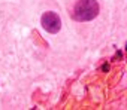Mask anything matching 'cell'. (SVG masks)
I'll use <instances>...</instances> for the list:
<instances>
[{"mask_svg": "<svg viewBox=\"0 0 127 110\" xmlns=\"http://www.w3.org/2000/svg\"><path fill=\"white\" fill-rule=\"evenodd\" d=\"M97 0H78L72 11V18L78 22H87L99 15Z\"/></svg>", "mask_w": 127, "mask_h": 110, "instance_id": "cell-1", "label": "cell"}, {"mask_svg": "<svg viewBox=\"0 0 127 110\" xmlns=\"http://www.w3.org/2000/svg\"><path fill=\"white\" fill-rule=\"evenodd\" d=\"M40 24H42L43 30L48 31V33H51V34L58 33L60 28H61V19H60L58 14H55V12H52V11H48V12H45V14L42 15Z\"/></svg>", "mask_w": 127, "mask_h": 110, "instance_id": "cell-2", "label": "cell"}, {"mask_svg": "<svg viewBox=\"0 0 127 110\" xmlns=\"http://www.w3.org/2000/svg\"><path fill=\"white\" fill-rule=\"evenodd\" d=\"M102 72H105V73L109 72V64H108V63H105V64L102 66Z\"/></svg>", "mask_w": 127, "mask_h": 110, "instance_id": "cell-3", "label": "cell"}, {"mask_svg": "<svg viewBox=\"0 0 127 110\" xmlns=\"http://www.w3.org/2000/svg\"><path fill=\"white\" fill-rule=\"evenodd\" d=\"M126 51H127V43H126Z\"/></svg>", "mask_w": 127, "mask_h": 110, "instance_id": "cell-4", "label": "cell"}]
</instances>
